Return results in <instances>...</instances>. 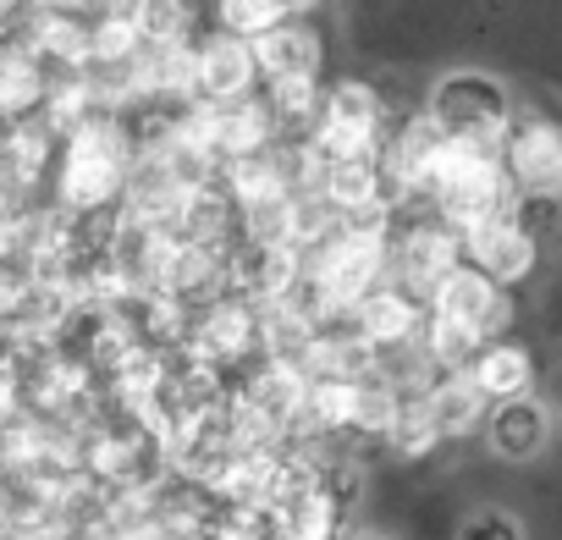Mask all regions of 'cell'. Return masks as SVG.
<instances>
[{
    "mask_svg": "<svg viewBox=\"0 0 562 540\" xmlns=\"http://www.w3.org/2000/svg\"><path fill=\"white\" fill-rule=\"evenodd\" d=\"M138 166V144L127 133V116L100 111L89 116L78 133L61 138V160H56V199L72 210H100V204H122L127 182Z\"/></svg>",
    "mask_w": 562,
    "mask_h": 540,
    "instance_id": "cell-1",
    "label": "cell"
},
{
    "mask_svg": "<svg viewBox=\"0 0 562 540\" xmlns=\"http://www.w3.org/2000/svg\"><path fill=\"white\" fill-rule=\"evenodd\" d=\"M430 111L447 122V133H463V138H474V144H485L496 155H502V144H507V133L518 122L507 83L491 78V72H447L430 89Z\"/></svg>",
    "mask_w": 562,
    "mask_h": 540,
    "instance_id": "cell-2",
    "label": "cell"
},
{
    "mask_svg": "<svg viewBox=\"0 0 562 540\" xmlns=\"http://www.w3.org/2000/svg\"><path fill=\"white\" fill-rule=\"evenodd\" d=\"M397 122H386V105L370 83L359 78H342L326 89L321 100V116H315V144L326 160H348V155H381V144L392 138Z\"/></svg>",
    "mask_w": 562,
    "mask_h": 540,
    "instance_id": "cell-3",
    "label": "cell"
},
{
    "mask_svg": "<svg viewBox=\"0 0 562 540\" xmlns=\"http://www.w3.org/2000/svg\"><path fill=\"white\" fill-rule=\"evenodd\" d=\"M458 259H469V248H463V232L436 210L430 221H414V226H403L397 232V259H392V277L397 282H408L425 304H430V293H436V282L447 277V270L458 265Z\"/></svg>",
    "mask_w": 562,
    "mask_h": 540,
    "instance_id": "cell-4",
    "label": "cell"
},
{
    "mask_svg": "<svg viewBox=\"0 0 562 540\" xmlns=\"http://www.w3.org/2000/svg\"><path fill=\"white\" fill-rule=\"evenodd\" d=\"M502 166L513 193H562V127L546 116H518L502 144Z\"/></svg>",
    "mask_w": 562,
    "mask_h": 540,
    "instance_id": "cell-5",
    "label": "cell"
},
{
    "mask_svg": "<svg viewBox=\"0 0 562 540\" xmlns=\"http://www.w3.org/2000/svg\"><path fill=\"white\" fill-rule=\"evenodd\" d=\"M425 315H430V304L408 288V282H381V288H370L353 310H348V320L375 342V348H414L419 342V331H425Z\"/></svg>",
    "mask_w": 562,
    "mask_h": 540,
    "instance_id": "cell-6",
    "label": "cell"
},
{
    "mask_svg": "<svg viewBox=\"0 0 562 540\" xmlns=\"http://www.w3.org/2000/svg\"><path fill=\"white\" fill-rule=\"evenodd\" d=\"M430 310L447 315V320H463L474 326L480 337H496L502 320H507V304H502V282L491 277V270H480L474 259H458L447 277L436 282L430 293Z\"/></svg>",
    "mask_w": 562,
    "mask_h": 540,
    "instance_id": "cell-7",
    "label": "cell"
},
{
    "mask_svg": "<svg viewBox=\"0 0 562 540\" xmlns=\"http://www.w3.org/2000/svg\"><path fill=\"white\" fill-rule=\"evenodd\" d=\"M193 337H199V342L226 364V375H232V364L265 353V342H259V304L243 299V293H221V299L199 304V315H193Z\"/></svg>",
    "mask_w": 562,
    "mask_h": 540,
    "instance_id": "cell-8",
    "label": "cell"
},
{
    "mask_svg": "<svg viewBox=\"0 0 562 540\" xmlns=\"http://www.w3.org/2000/svg\"><path fill=\"white\" fill-rule=\"evenodd\" d=\"M463 248H469V259H474L480 270H491L502 288H513V282L529 277L535 259H540V232H529V226L507 210V215H496V221L463 232Z\"/></svg>",
    "mask_w": 562,
    "mask_h": 540,
    "instance_id": "cell-9",
    "label": "cell"
},
{
    "mask_svg": "<svg viewBox=\"0 0 562 540\" xmlns=\"http://www.w3.org/2000/svg\"><path fill=\"white\" fill-rule=\"evenodd\" d=\"M485 441H491L496 458L529 463V458H540L546 441H551V408H546L540 397H529V392H524V397H502V403H491Z\"/></svg>",
    "mask_w": 562,
    "mask_h": 540,
    "instance_id": "cell-10",
    "label": "cell"
},
{
    "mask_svg": "<svg viewBox=\"0 0 562 540\" xmlns=\"http://www.w3.org/2000/svg\"><path fill=\"white\" fill-rule=\"evenodd\" d=\"M50 61L23 40V34H7V61H0V111L7 122H29L45 111V94H50Z\"/></svg>",
    "mask_w": 562,
    "mask_h": 540,
    "instance_id": "cell-11",
    "label": "cell"
},
{
    "mask_svg": "<svg viewBox=\"0 0 562 540\" xmlns=\"http://www.w3.org/2000/svg\"><path fill=\"white\" fill-rule=\"evenodd\" d=\"M254 56H259V83H276V78H293V72H321V34L299 18L276 23L254 40Z\"/></svg>",
    "mask_w": 562,
    "mask_h": 540,
    "instance_id": "cell-12",
    "label": "cell"
},
{
    "mask_svg": "<svg viewBox=\"0 0 562 540\" xmlns=\"http://www.w3.org/2000/svg\"><path fill=\"white\" fill-rule=\"evenodd\" d=\"M254 83H259L254 40L248 34H232V29L204 34V94L210 100H232V94H248Z\"/></svg>",
    "mask_w": 562,
    "mask_h": 540,
    "instance_id": "cell-13",
    "label": "cell"
},
{
    "mask_svg": "<svg viewBox=\"0 0 562 540\" xmlns=\"http://www.w3.org/2000/svg\"><path fill=\"white\" fill-rule=\"evenodd\" d=\"M281 138V116L270 105V94H232L221 100V155H254V149H270Z\"/></svg>",
    "mask_w": 562,
    "mask_h": 540,
    "instance_id": "cell-14",
    "label": "cell"
},
{
    "mask_svg": "<svg viewBox=\"0 0 562 540\" xmlns=\"http://www.w3.org/2000/svg\"><path fill=\"white\" fill-rule=\"evenodd\" d=\"M469 375H474V386H480L491 403H502V397H524V392L535 386V359H529L524 342L485 337V348L469 359Z\"/></svg>",
    "mask_w": 562,
    "mask_h": 540,
    "instance_id": "cell-15",
    "label": "cell"
},
{
    "mask_svg": "<svg viewBox=\"0 0 562 540\" xmlns=\"http://www.w3.org/2000/svg\"><path fill=\"white\" fill-rule=\"evenodd\" d=\"M425 397H430V408H436L447 441H452V436H469V430H480V425L491 419V397L474 386L469 370H441V375L425 386Z\"/></svg>",
    "mask_w": 562,
    "mask_h": 540,
    "instance_id": "cell-16",
    "label": "cell"
},
{
    "mask_svg": "<svg viewBox=\"0 0 562 540\" xmlns=\"http://www.w3.org/2000/svg\"><path fill=\"white\" fill-rule=\"evenodd\" d=\"M315 193H321V199H326L337 215H348V210H359V204L381 199V155H348V160H326V171H321Z\"/></svg>",
    "mask_w": 562,
    "mask_h": 540,
    "instance_id": "cell-17",
    "label": "cell"
},
{
    "mask_svg": "<svg viewBox=\"0 0 562 540\" xmlns=\"http://www.w3.org/2000/svg\"><path fill=\"white\" fill-rule=\"evenodd\" d=\"M40 116H45L61 138L78 133L89 116H100V83H94V67H83V72H56Z\"/></svg>",
    "mask_w": 562,
    "mask_h": 540,
    "instance_id": "cell-18",
    "label": "cell"
},
{
    "mask_svg": "<svg viewBox=\"0 0 562 540\" xmlns=\"http://www.w3.org/2000/svg\"><path fill=\"white\" fill-rule=\"evenodd\" d=\"M441 441H447V430H441L430 397H425V392H403V414H397V425L386 430V447L414 463V458H430Z\"/></svg>",
    "mask_w": 562,
    "mask_h": 540,
    "instance_id": "cell-19",
    "label": "cell"
},
{
    "mask_svg": "<svg viewBox=\"0 0 562 540\" xmlns=\"http://www.w3.org/2000/svg\"><path fill=\"white\" fill-rule=\"evenodd\" d=\"M265 94H270V105L281 116V133H315V116H321V100H326L321 72L276 78V83H265Z\"/></svg>",
    "mask_w": 562,
    "mask_h": 540,
    "instance_id": "cell-20",
    "label": "cell"
},
{
    "mask_svg": "<svg viewBox=\"0 0 562 540\" xmlns=\"http://www.w3.org/2000/svg\"><path fill=\"white\" fill-rule=\"evenodd\" d=\"M419 348L430 353V364L436 370H469V359L485 348V337L474 331V326H463V320H447V315H425V331H419Z\"/></svg>",
    "mask_w": 562,
    "mask_h": 540,
    "instance_id": "cell-21",
    "label": "cell"
},
{
    "mask_svg": "<svg viewBox=\"0 0 562 540\" xmlns=\"http://www.w3.org/2000/svg\"><path fill=\"white\" fill-rule=\"evenodd\" d=\"M304 7H310V0H215V23H221V29H232V34L259 40L265 29L299 18Z\"/></svg>",
    "mask_w": 562,
    "mask_h": 540,
    "instance_id": "cell-22",
    "label": "cell"
},
{
    "mask_svg": "<svg viewBox=\"0 0 562 540\" xmlns=\"http://www.w3.org/2000/svg\"><path fill=\"white\" fill-rule=\"evenodd\" d=\"M281 518H288V535H293V540H326V535L342 529V502H337L326 485H315V491H304L299 502L281 507Z\"/></svg>",
    "mask_w": 562,
    "mask_h": 540,
    "instance_id": "cell-23",
    "label": "cell"
},
{
    "mask_svg": "<svg viewBox=\"0 0 562 540\" xmlns=\"http://www.w3.org/2000/svg\"><path fill=\"white\" fill-rule=\"evenodd\" d=\"M144 29L127 12H94V67H127L133 56H144Z\"/></svg>",
    "mask_w": 562,
    "mask_h": 540,
    "instance_id": "cell-24",
    "label": "cell"
},
{
    "mask_svg": "<svg viewBox=\"0 0 562 540\" xmlns=\"http://www.w3.org/2000/svg\"><path fill=\"white\" fill-rule=\"evenodd\" d=\"M310 414L337 430V436H353L359 425V381H342V375H315L310 386Z\"/></svg>",
    "mask_w": 562,
    "mask_h": 540,
    "instance_id": "cell-25",
    "label": "cell"
},
{
    "mask_svg": "<svg viewBox=\"0 0 562 540\" xmlns=\"http://www.w3.org/2000/svg\"><path fill=\"white\" fill-rule=\"evenodd\" d=\"M458 535H485V540H491V535H502V540H518V535H524V524H518V518H507V513H480V518H469Z\"/></svg>",
    "mask_w": 562,
    "mask_h": 540,
    "instance_id": "cell-26",
    "label": "cell"
}]
</instances>
